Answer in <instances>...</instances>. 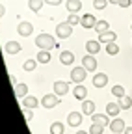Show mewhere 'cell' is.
I'll return each mask as SVG.
<instances>
[{
	"mask_svg": "<svg viewBox=\"0 0 132 134\" xmlns=\"http://www.w3.org/2000/svg\"><path fill=\"white\" fill-rule=\"evenodd\" d=\"M36 45H37V48H41V50H50V48L58 47L56 39L50 36V34H47V32L39 34V36L36 37Z\"/></svg>",
	"mask_w": 132,
	"mask_h": 134,
	"instance_id": "obj_1",
	"label": "cell"
},
{
	"mask_svg": "<svg viewBox=\"0 0 132 134\" xmlns=\"http://www.w3.org/2000/svg\"><path fill=\"white\" fill-rule=\"evenodd\" d=\"M71 34H73V26H71L67 21L56 24V36H58L60 39H67V37H71Z\"/></svg>",
	"mask_w": 132,
	"mask_h": 134,
	"instance_id": "obj_2",
	"label": "cell"
},
{
	"mask_svg": "<svg viewBox=\"0 0 132 134\" xmlns=\"http://www.w3.org/2000/svg\"><path fill=\"white\" fill-rule=\"evenodd\" d=\"M58 103H60V95H56V93H47L41 99V106H45V108H54Z\"/></svg>",
	"mask_w": 132,
	"mask_h": 134,
	"instance_id": "obj_3",
	"label": "cell"
},
{
	"mask_svg": "<svg viewBox=\"0 0 132 134\" xmlns=\"http://www.w3.org/2000/svg\"><path fill=\"white\" fill-rule=\"evenodd\" d=\"M86 67L84 65H82V67H73V71H71V80L76 84H80V82H84V78H86Z\"/></svg>",
	"mask_w": 132,
	"mask_h": 134,
	"instance_id": "obj_4",
	"label": "cell"
},
{
	"mask_svg": "<svg viewBox=\"0 0 132 134\" xmlns=\"http://www.w3.org/2000/svg\"><path fill=\"white\" fill-rule=\"evenodd\" d=\"M32 32H34V26H32V23L22 21V23L17 24V34H19L21 37H28V36H32Z\"/></svg>",
	"mask_w": 132,
	"mask_h": 134,
	"instance_id": "obj_5",
	"label": "cell"
},
{
	"mask_svg": "<svg viewBox=\"0 0 132 134\" xmlns=\"http://www.w3.org/2000/svg\"><path fill=\"white\" fill-rule=\"evenodd\" d=\"M82 65H84L88 71H95V69H97V60H95V56H93V54L84 56V58H82Z\"/></svg>",
	"mask_w": 132,
	"mask_h": 134,
	"instance_id": "obj_6",
	"label": "cell"
},
{
	"mask_svg": "<svg viewBox=\"0 0 132 134\" xmlns=\"http://www.w3.org/2000/svg\"><path fill=\"white\" fill-rule=\"evenodd\" d=\"M69 91V84L67 82H63V80H58V82H54V93L56 95H60V97H63L65 93Z\"/></svg>",
	"mask_w": 132,
	"mask_h": 134,
	"instance_id": "obj_7",
	"label": "cell"
},
{
	"mask_svg": "<svg viewBox=\"0 0 132 134\" xmlns=\"http://www.w3.org/2000/svg\"><path fill=\"white\" fill-rule=\"evenodd\" d=\"M115 39H117V36H115V32H112V30H108V32H104V34H99V43L108 45V43H112V41H115Z\"/></svg>",
	"mask_w": 132,
	"mask_h": 134,
	"instance_id": "obj_8",
	"label": "cell"
},
{
	"mask_svg": "<svg viewBox=\"0 0 132 134\" xmlns=\"http://www.w3.org/2000/svg\"><path fill=\"white\" fill-rule=\"evenodd\" d=\"M4 50H6L8 54H19L21 50H22V47H21V43H17V41H8L6 47H4Z\"/></svg>",
	"mask_w": 132,
	"mask_h": 134,
	"instance_id": "obj_9",
	"label": "cell"
},
{
	"mask_svg": "<svg viewBox=\"0 0 132 134\" xmlns=\"http://www.w3.org/2000/svg\"><path fill=\"white\" fill-rule=\"evenodd\" d=\"M106 84H108L106 73H97V75L93 76V86H95V88H104Z\"/></svg>",
	"mask_w": 132,
	"mask_h": 134,
	"instance_id": "obj_10",
	"label": "cell"
},
{
	"mask_svg": "<svg viewBox=\"0 0 132 134\" xmlns=\"http://www.w3.org/2000/svg\"><path fill=\"white\" fill-rule=\"evenodd\" d=\"M91 119H93V123H101V125H104V127H110V123H112L108 114H93Z\"/></svg>",
	"mask_w": 132,
	"mask_h": 134,
	"instance_id": "obj_11",
	"label": "cell"
},
{
	"mask_svg": "<svg viewBox=\"0 0 132 134\" xmlns=\"http://www.w3.org/2000/svg\"><path fill=\"white\" fill-rule=\"evenodd\" d=\"M60 62H61L63 65H73L74 54L71 52V50H61V52H60Z\"/></svg>",
	"mask_w": 132,
	"mask_h": 134,
	"instance_id": "obj_12",
	"label": "cell"
},
{
	"mask_svg": "<svg viewBox=\"0 0 132 134\" xmlns=\"http://www.w3.org/2000/svg\"><path fill=\"white\" fill-rule=\"evenodd\" d=\"M67 123L71 127H80V123H82V112H71L69 117H67Z\"/></svg>",
	"mask_w": 132,
	"mask_h": 134,
	"instance_id": "obj_13",
	"label": "cell"
},
{
	"mask_svg": "<svg viewBox=\"0 0 132 134\" xmlns=\"http://www.w3.org/2000/svg\"><path fill=\"white\" fill-rule=\"evenodd\" d=\"M119 112H121L119 103H108V104H106V114H108L110 117H117Z\"/></svg>",
	"mask_w": 132,
	"mask_h": 134,
	"instance_id": "obj_14",
	"label": "cell"
},
{
	"mask_svg": "<svg viewBox=\"0 0 132 134\" xmlns=\"http://www.w3.org/2000/svg\"><path fill=\"white\" fill-rule=\"evenodd\" d=\"M84 28H95V24H97V19L91 15V13H88V15H84L82 17V23H80Z\"/></svg>",
	"mask_w": 132,
	"mask_h": 134,
	"instance_id": "obj_15",
	"label": "cell"
},
{
	"mask_svg": "<svg viewBox=\"0 0 132 134\" xmlns=\"http://www.w3.org/2000/svg\"><path fill=\"white\" fill-rule=\"evenodd\" d=\"M110 129H112V132H123L127 127H125V121L123 119H119V117H115V119L110 123Z\"/></svg>",
	"mask_w": 132,
	"mask_h": 134,
	"instance_id": "obj_16",
	"label": "cell"
},
{
	"mask_svg": "<svg viewBox=\"0 0 132 134\" xmlns=\"http://www.w3.org/2000/svg\"><path fill=\"white\" fill-rule=\"evenodd\" d=\"M73 95H74V99H78V100H84L86 95H88V90L82 86V84H78V86H74V90H73Z\"/></svg>",
	"mask_w": 132,
	"mask_h": 134,
	"instance_id": "obj_17",
	"label": "cell"
},
{
	"mask_svg": "<svg viewBox=\"0 0 132 134\" xmlns=\"http://www.w3.org/2000/svg\"><path fill=\"white\" fill-rule=\"evenodd\" d=\"M65 6H67V9H69L71 13H78V11L82 9V0H67Z\"/></svg>",
	"mask_w": 132,
	"mask_h": 134,
	"instance_id": "obj_18",
	"label": "cell"
},
{
	"mask_svg": "<svg viewBox=\"0 0 132 134\" xmlns=\"http://www.w3.org/2000/svg\"><path fill=\"white\" fill-rule=\"evenodd\" d=\"M82 114H86V115L95 114V103L93 100H84V103H82Z\"/></svg>",
	"mask_w": 132,
	"mask_h": 134,
	"instance_id": "obj_19",
	"label": "cell"
},
{
	"mask_svg": "<svg viewBox=\"0 0 132 134\" xmlns=\"http://www.w3.org/2000/svg\"><path fill=\"white\" fill-rule=\"evenodd\" d=\"M37 104H39V103H37V99H36V97H30V95H26V97L22 99V106H24V108L34 110Z\"/></svg>",
	"mask_w": 132,
	"mask_h": 134,
	"instance_id": "obj_20",
	"label": "cell"
},
{
	"mask_svg": "<svg viewBox=\"0 0 132 134\" xmlns=\"http://www.w3.org/2000/svg\"><path fill=\"white\" fill-rule=\"evenodd\" d=\"M86 50L89 54H97L99 50H101V43H99V39L97 41H88L86 43Z\"/></svg>",
	"mask_w": 132,
	"mask_h": 134,
	"instance_id": "obj_21",
	"label": "cell"
},
{
	"mask_svg": "<svg viewBox=\"0 0 132 134\" xmlns=\"http://www.w3.org/2000/svg\"><path fill=\"white\" fill-rule=\"evenodd\" d=\"M43 4H45V0H28V8L34 13H39L41 8H43Z\"/></svg>",
	"mask_w": 132,
	"mask_h": 134,
	"instance_id": "obj_22",
	"label": "cell"
},
{
	"mask_svg": "<svg viewBox=\"0 0 132 134\" xmlns=\"http://www.w3.org/2000/svg\"><path fill=\"white\" fill-rule=\"evenodd\" d=\"M26 93H28V86H26V84H17V86H15V97H26Z\"/></svg>",
	"mask_w": 132,
	"mask_h": 134,
	"instance_id": "obj_23",
	"label": "cell"
},
{
	"mask_svg": "<svg viewBox=\"0 0 132 134\" xmlns=\"http://www.w3.org/2000/svg\"><path fill=\"white\" fill-rule=\"evenodd\" d=\"M119 106H121V110H128L130 106H132V97H127V95H123V97H119Z\"/></svg>",
	"mask_w": 132,
	"mask_h": 134,
	"instance_id": "obj_24",
	"label": "cell"
},
{
	"mask_svg": "<svg viewBox=\"0 0 132 134\" xmlns=\"http://www.w3.org/2000/svg\"><path fill=\"white\" fill-rule=\"evenodd\" d=\"M65 132V127H63V123H60V121H54L52 125H50V134H63Z\"/></svg>",
	"mask_w": 132,
	"mask_h": 134,
	"instance_id": "obj_25",
	"label": "cell"
},
{
	"mask_svg": "<svg viewBox=\"0 0 132 134\" xmlns=\"http://www.w3.org/2000/svg\"><path fill=\"white\" fill-rule=\"evenodd\" d=\"M95 30H97L99 34H104V32H108V30H110V23H106V21H97Z\"/></svg>",
	"mask_w": 132,
	"mask_h": 134,
	"instance_id": "obj_26",
	"label": "cell"
},
{
	"mask_svg": "<svg viewBox=\"0 0 132 134\" xmlns=\"http://www.w3.org/2000/svg\"><path fill=\"white\" fill-rule=\"evenodd\" d=\"M37 62L39 63H48V62H50V52H48V50H41V52H37Z\"/></svg>",
	"mask_w": 132,
	"mask_h": 134,
	"instance_id": "obj_27",
	"label": "cell"
},
{
	"mask_svg": "<svg viewBox=\"0 0 132 134\" xmlns=\"http://www.w3.org/2000/svg\"><path fill=\"white\" fill-rule=\"evenodd\" d=\"M106 52H108L110 56H115V54L119 52V47H117V43H115V41L108 43V45H106Z\"/></svg>",
	"mask_w": 132,
	"mask_h": 134,
	"instance_id": "obj_28",
	"label": "cell"
},
{
	"mask_svg": "<svg viewBox=\"0 0 132 134\" xmlns=\"http://www.w3.org/2000/svg\"><path fill=\"white\" fill-rule=\"evenodd\" d=\"M102 130H104V125L101 123H93L89 127V134H102Z\"/></svg>",
	"mask_w": 132,
	"mask_h": 134,
	"instance_id": "obj_29",
	"label": "cell"
},
{
	"mask_svg": "<svg viewBox=\"0 0 132 134\" xmlns=\"http://www.w3.org/2000/svg\"><path fill=\"white\" fill-rule=\"evenodd\" d=\"M67 23H69L71 26H74V24H80V23H82V17H78L76 13H71V15L67 17Z\"/></svg>",
	"mask_w": 132,
	"mask_h": 134,
	"instance_id": "obj_30",
	"label": "cell"
},
{
	"mask_svg": "<svg viewBox=\"0 0 132 134\" xmlns=\"http://www.w3.org/2000/svg\"><path fill=\"white\" fill-rule=\"evenodd\" d=\"M112 95L117 97V99L123 97V95H125V88H123V86H113V88H112Z\"/></svg>",
	"mask_w": 132,
	"mask_h": 134,
	"instance_id": "obj_31",
	"label": "cell"
},
{
	"mask_svg": "<svg viewBox=\"0 0 132 134\" xmlns=\"http://www.w3.org/2000/svg\"><path fill=\"white\" fill-rule=\"evenodd\" d=\"M37 65V60H26L24 62V71H34Z\"/></svg>",
	"mask_w": 132,
	"mask_h": 134,
	"instance_id": "obj_32",
	"label": "cell"
},
{
	"mask_svg": "<svg viewBox=\"0 0 132 134\" xmlns=\"http://www.w3.org/2000/svg\"><path fill=\"white\" fill-rule=\"evenodd\" d=\"M106 4H110L108 0H93V8H97V9H104Z\"/></svg>",
	"mask_w": 132,
	"mask_h": 134,
	"instance_id": "obj_33",
	"label": "cell"
},
{
	"mask_svg": "<svg viewBox=\"0 0 132 134\" xmlns=\"http://www.w3.org/2000/svg\"><path fill=\"white\" fill-rule=\"evenodd\" d=\"M22 115H24V119H26L28 123L34 119V112H30V108H22Z\"/></svg>",
	"mask_w": 132,
	"mask_h": 134,
	"instance_id": "obj_34",
	"label": "cell"
},
{
	"mask_svg": "<svg viewBox=\"0 0 132 134\" xmlns=\"http://www.w3.org/2000/svg\"><path fill=\"white\" fill-rule=\"evenodd\" d=\"M130 4H132L130 0H119V4H117V6H119V8H128Z\"/></svg>",
	"mask_w": 132,
	"mask_h": 134,
	"instance_id": "obj_35",
	"label": "cell"
},
{
	"mask_svg": "<svg viewBox=\"0 0 132 134\" xmlns=\"http://www.w3.org/2000/svg\"><path fill=\"white\" fill-rule=\"evenodd\" d=\"M47 4H50V6H60L61 4V0H45Z\"/></svg>",
	"mask_w": 132,
	"mask_h": 134,
	"instance_id": "obj_36",
	"label": "cell"
},
{
	"mask_svg": "<svg viewBox=\"0 0 132 134\" xmlns=\"http://www.w3.org/2000/svg\"><path fill=\"white\" fill-rule=\"evenodd\" d=\"M4 13H6V6H2V4H0V19L4 17Z\"/></svg>",
	"mask_w": 132,
	"mask_h": 134,
	"instance_id": "obj_37",
	"label": "cell"
},
{
	"mask_svg": "<svg viewBox=\"0 0 132 134\" xmlns=\"http://www.w3.org/2000/svg\"><path fill=\"white\" fill-rule=\"evenodd\" d=\"M123 134H132V127H127V129L123 130Z\"/></svg>",
	"mask_w": 132,
	"mask_h": 134,
	"instance_id": "obj_38",
	"label": "cell"
},
{
	"mask_svg": "<svg viewBox=\"0 0 132 134\" xmlns=\"http://www.w3.org/2000/svg\"><path fill=\"white\" fill-rule=\"evenodd\" d=\"M9 80H11V82H13V84H15V86H17V78H15V76H13V75H9Z\"/></svg>",
	"mask_w": 132,
	"mask_h": 134,
	"instance_id": "obj_39",
	"label": "cell"
},
{
	"mask_svg": "<svg viewBox=\"0 0 132 134\" xmlns=\"http://www.w3.org/2000/svg\"><path fill=\"white\" fill-rule=\"evenodd\" d=\"M74 134H89V130H88V132H86V130H76Z\"/></svg>",
	"mask_w": 132,
	"mask_h": 134,
	"instance_id": "obj_40",
	"label": "cell"
},
{
	"mask_svg": "<svg viewBox=\"0 0 132 134\" xmlns=\"http://www.w3.org/2000/svg\"><path fill=\"white\" fill-rule=\"evenodd\" d=\"M110 4H119V0H108Z\"/></svg>",
	"mask_w": 132,
	"mask_h": 134,
	"instance_id": "obj_41",
	"label": "cell"
},
{
	"mask_svg": "<svg viewBox=\"0 0 132 134\" xmlns=\"http://www.w3.org/2000/svg\"><path fill=\"white\" fill-rule=\"evenodd\" d=\"M112 134H121V132H112Z\"/></svg>",
	"mask_w": 132,
	"mask_h": 134,
	"instance_id": "obj_42",
	"label": "cell"
},
{
	"mask_svg": "<svg viewBox=\"0 0 132 134\" xmlns=\"http://www.w3.org/2000/svg\"><path fill=\"white\" fill-rule=\"evenodd\" d=\"M130 28H132V24H130Z\"/></svg>",
	"mask_w": 132,
	"mask_h": 134,
	"instance_id": "obj_43",
	"label": "cell"
}]
</instances>
